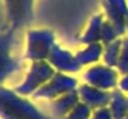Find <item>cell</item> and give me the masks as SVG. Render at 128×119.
Masks as SVG:
<instances>
[{
    "label": "cell",
    "instance_id": "cell-21",
    "mask_svg": "<svg viewBox=\"0 0 128 119\" xmlns=\"http://www.w3.org/2000/svg\"><path fill=\"white\" fill-rule=\"evenodd\" d=\"M125 29H127V33H128V15H127V24H125Z\"/></svg>",
    "mask_w": 128,
    "mask_h": 119
},
{
    "label": "cell",
    "instance_id": "cell-5",
    "mask_svg": "<svg viewBox=\"0 0 128 119\" xmlns=\"http://www.w3.org/2000/svg\"><path fill=\"white\" fill-rule=\"evenodd\" d=\"M77 87H78V80L73 75L55 72V75L42 89H39L33 94V97L37 100L52 101V100L58 98V97L64 96V94H68L70 91L77 90Z\"/></svg>",
    "mask_w": 128,
    "mask_h": 119
},
{
    "label": "cell",
    "instance_id": "cell-17",
    "mask_svg": "<svg viewBox=\"0 0 128 119\" xmlns=\"http://www.w3.org/2000/svg\"><path fill=\"white\" fill-rule=\"evenodd\" d=\"M92 112H94V109H91L87 104H84V102L80 101L69 113H68L65 119H91Z\"/></svg>",
    "mask_w": 128,
    "mask_h": 119
},
{
    "label": "cell",
    "instance_id": "cell-4",
    "mask_svg": "<svg viewBox=\"0 0 128 119\" xmlns=\"http://www.w3.org/2000/svg\"><path fill=\"white\" fill-rule=\"evenodd\" d=\"M81 77H83V82L87 85H91L94 87L102 89L106 91H113L118 87L121 73L117 71V68L99 62L86 68Z\"/></svg>",
    "mask_w": 128,
    "mask_h": 119
},
{
    "label": "cell",
    "instance_id": "cell-18",
    "mask_svg": "<svg viewBox=\"0 0 128 119\" xmlns=\"http://www.w3.org/2000/svg\"><path fill=\"white\" fill-rule=\"evenodd\" d=\"M117 71L121 75L128 73V36L122 37L121 53H120V60L117 64Z\"/></svg>",
    "mask_w": 128,
    "mask_h": 119
},
{
    "label": "cell",
    "instance_id": "cell-14",
    "mask_svg": "<svg viewBox=\"0 0 128 119\" xmlns=\"http://www.w3.org/2000/svg\"><path fill=\"white\" fill-rule=\"evenodd\" d=\"M109 109L114 119H124L125 116H128V96L118 89L113 90L109 102Z\"/></svg>",
    "mask_w": 128,
    "mask_h": 119
},
{
    "label": "cell",
    "instance_id": "cell-11",
    "mask_svg": "<svg viewBox=\"0 0 128 119\" xmlns=\"http://www.w3.org/2000/svg\"><path fill=\"white\" fill-rule=\"evenodd\" d=\"M78 102H80V97H78L77 90H74V91H70V93L64 94V96L50 101V109L56 118L65 119L66 115L78 104Z\"/></svg>",
    "mask_w": 128,
    "mask_h": 119
},
{
    "label": "cell",
    "instance_id": "cell-16",
    "mask_svg": "<svg viewBox=\"0 0 128 119\" xmlns=\"http://www.w3.org/2000/svg\"><path fill=\"white\" fill-rule=\"evenodd\" d=\"M121 37V35L118 33L117 28L112 24L110 21L106 19L105 24H103V29H102V39H100V43L105 46V44H109L112 42L117 40V39Z\"/></svg>",
    "mask_w": 128,
    "mask_h": 119
},
{
    "label": "cell",
    "instance_id": "cell-8",
    "mask_svg": "<svg viewBox=\"0 0 128 119\" xmlns=\"http://www.w3.org/2000/svg\"><path fill=\"white\" fill-rule=\"evenodd\" d=\"M103 15L117 28L120 35H125V24L128 15V3L127 0H102Z\"/></svg>",
    "mask_w": 128,
    "mask_h": 119
},
{
    "label": "cell",
    "instance_id": "cell-1",
    "mask_svg": "<svg viewBox=\"0 0 128 119\" xmlns=\"http://www.w3.org/2000/svg\"><path fill=\"white\" fill-rule=\"evenodd\" d=\"M0 111L3 119H48L32 101L7 87L0 91Z\"/></svg>",
    "mask_w": 128,
    "mask_h": 119
},
{
    "label": "cell",
    "instance_id": "cell-9",
    "mask_svg": "<svg viewBox=\"0 0 128 119\" xmlns=\"http://www.w3.org/2000/svg\"><path fill=\"white\" fill-rule=\"evenodd\" d=\"M77 93L80 97V101L87 104L91 109H99V108L109 107L112 97V91H106L102 89L94 87L87 83H81L77 87Z\"/></svg>",
    "mask_w": 128,
    "mask_h": 119
},
{
    "label": "cell",
    "instance_id": "cell-13",
    "mask_svg": "<svg viewBox=\"0 0 128 119\" xmlns=\"http://www.w3.org/2000/svg\"><path fill=\"white\" fill-rule=\"evenodd\" d=\"M78 62L84 66H91L95 64H99L103 57V44L102 43H92V44H86L83 49H80L76 53Z\"/></svg>",
    "mask_w": 128,
    "mask_h": 119
},
{
    "label": "cell",
    "instance_id": "cell-15",
    "mask_svg": "<svg viewBox=\"0 0 128 119\" xmlns=\"http://www.w3.org/2000/svg\"><path fill=\"white\" fill-rule=\"evenodd\" d=\"M121 44H122V37L112 42L109 44L103 46V57L102 62L109 66L117 68V64L120 60V53H121Z\"/></svg>",
    "mask_w": 128,
    "mask_h": 119
},
{
    "label": "cell",
    "instance_id": "cell-12",
    "mask_svg": "<svg viewBox=\"0 0 128 119\" xmlns=\"http://www.w3.org/2000/svg\"><path fill=\"white\" fill-rule=\"evenodd\" d=\"M106 18L103 14H95L91 19H90L87 28L80 36V43L86 44H92V43H100L102 39V29L103 24H105Z\"/></svg>",
    "mask_w": 128,
    "mask_h": 119
},
{
    "label": "cell",
    "instance_id": "cell-6",
    "mask_svg": "<svg viewBox=\"0 0 128 119\" xmlns=\"http://www.w3.org/2000/svg\"><path fill=\"white\" fill-rule=\"evenodd\" d=\"M47 61L52 65V68L56 72H62V73L76 75L83 69V65L78 62L76 57V53H72L70 50L62 47L59 43L54 46Z\"/></svg>",
    "mask_w": 128,
    "mask_h": 119
},
{
    "label": "cell",
    "instance_id": "cell-7",
    "mask_svg": "<svg viewBox=\"0 0 128 119\" xmlns=\"http://www.w3.org/2000/svg\"><path fill=\"white\" fill-rule=\"evenodd\" d=\"M11 29L25 26L33 18V0H4Z\"/></svg>",
    "mask_w": 128,
    "mask_h": 119
},
{
    "label": "cell",
    "instance_id": "cell-20",
    "mask_svg": "<svg viewBox=\"0 0 128 119\" xmlns=\"http://www.w3.org/2000/svg\"><path fill=\"white\" fill-rule=\"evenodd\" d=\"M118 90H121L124 94H127L128 96V73H124L121 75V77H120V82H118Z\"/></svg>",
    "mask_w": 128,
    "mask_h": 119
},
{
    "label": "cell",
    "instance_id": "cell-22",
    "mask_svg": "<svg viewBox=\"0 0 128 119\" xmlns=\"http://www.w3.org/2000/svg\"><path fill=\"white\" fill-rule=\"evenodd\" d=\"M124 119H128V116H125V118H124Z\"/></svg>",
    "mask_w": 128,
    "mask_h": 119
},
{
    "label": "cell",
    "instance_id": "cell-19",
    "mask_svg": "<svg viewBox=\"0 0 128 119\" xmlns=\"http://www.w3.org/2000/svg\"><path fill=\"white\" fill-rule=\"evenodd\" d=\"M91 119H114V118H113V115H112L109 107H106V108H99V109H95L94 112H92Z\"/></svg>",
    "mask_w": 128,
    "mask_h": 119
},
{
    "label": "cell",
    "instance_id": "cell-10",
    "mask_svg": "<svg viewBox=\"0 0 128 119\" xmlns=\"http://www.w3.org/2000/svg\"><path fill=\"white\" fill-rule=\"evenodd\" d=\"M12 35H14V30L11 29L2 36V68H0L2 82H4L6 77L11 76L12 73L18 72L22 68L21 61L11 54Z\"/></svg>",
    "mask_w": 128,
    "mask_h": 119
},
{
    "label": "cell",
    "instance_id": "cell-3",
    "mask_svg": "<svg viewBox=\"0 0 128 119\" xmlns=\"http://www.w3.org/2000/svg\"><path fill=\"white\" fill-rule=\"evenodd\" d=\"M55 69L48 61H36L30 62L24 80L14 89L18 94L24 97L33 96L39 89H42L51 77L55 75Z\"/></svg>",
    "mask_w": 128,
    "mask_h": 119
},
{
    "label": "cell",
    "instance_id": "cell-2",
    "mask_svg": "<svg viewBox=\"0 0 128 119\" xmlns=\"http://www.w3.org/2000/svg\"><path fill=\"white\" fill-rule=\"evenodd\" d=\"M56 44L55 33L48 28H33L26 32L25 58L30 62L47 61Z\"/></svg>",
    "mask_w": 128,
    "mask_h": 119
}]
</instances>
